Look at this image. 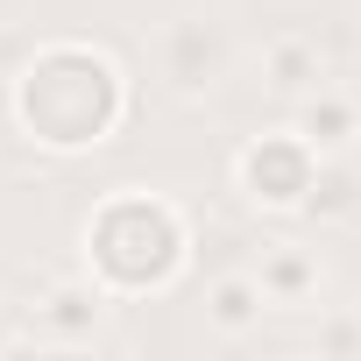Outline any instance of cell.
I'll return each mask as SVG.
<instances>
[{"mask_svg":"<svg viewBox=\"0 0 361 361\" xmlns=\"http://www.w3.org/2000/svg\"><path fill=\"white\" fill-rule=\"evenodd\" d=\"M114 106H121L114 71H106L99 57H85V50H50V57L29 71V85H22L29 128H36L43 142H57V149L99 142L106 121H114Z\"/></svg>","mask_w":361,"mask_h":361,"instance_id":"cell-1","label":"cell"},{"mask_svg":"<svg viewBox=\"0 0 361 361\" xmlns=\"http://www.w3.org/2000/svg\"><path fill=\"white\" fill-rule=\"evenodd\" d=\"M92 255H99V269L114 283H156L177 262V220L163 206H149V199H121V206L99 213Z\"/></svg>","mask_w":361,"mask_h":361,"instance_id":"cell-2","label":"cell"},{"mask_svg":"<svg viewBox=\"0 0 361 361\" xmlns=\"http://www.w3.org/2000/svg\"><path fill=\"white\" fill-rule=\"evenodd\" d=\"M248 185H255V199L290 206V199L312 185V156H305L298 142H255V149H248Z\"/></svg>","mask_w":361,"mask_h":361,"instance_id":"cell-3","label":"cell"},{"mask_svg":"<svg viewBox=\"0 0 361 361\" xmlns=\"http://www.w3.org/2000/svg\"><path fill=\"white\" fill-rule=\"evenodd\" d=\"M213 312H220V326H241V319L255 312V290H248V283H220V298H213Z\"/></svg>","mask_w":361,"mask_h":361,"instance_id":"cell-4","label":"cell"},{"mask_svg":"<svg viewBox=\"0 0 361 361\" xmlns=\"http://www.w3.org/2000/svg\"><path fill=\"white\" fill-rule=\"evenodd\" d=\"M340 128H347V114H340V106H326V114H312V135H319V142H333Z\"/></svg>","mask_w":361,"mask_h":361,"instance_id":"cell-5","label":"cell"}]
</instances>
